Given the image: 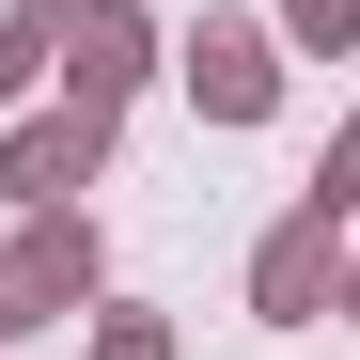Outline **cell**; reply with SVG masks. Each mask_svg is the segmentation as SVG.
I'll use <instances>...</instances> for the list:
<instances>
[{
  "mask_svg": "<svg viewBox=\"0 0 360 360\" xmlns=\"http://www.w3.org/2000/svg\"><path fill=\"white\" fill-rule=\"evenodd\" d=\"M94 157H110V110L79 94V110H47V126H32L16 157H0V188H32V204H63V188H79Z\"/></svg>",
  "mask_w": 360,
  "mask_h": 360,
  "instance_id": "cell-1",
  "label": "cell"
},
{
  "mask_svg": "<svg viewBox=\"0 0 360 360\" xmlns=\"http://www.w3.org/2000/svg\"><path fill=\"white\" fill-rule=\"evenodd\" d=\"M79 282H94V235H63V219H47V235H32V251H16V266H0V329H32V314H47V297H79Z\"/></svg>",
  "mask_w": 360,
  "mask_h": 360,
  "instance_id": "cell-2",
  "label": "cell"
},
{
  "mask_svg": "<svg viewBox=\"0 0 360 360\" xmlns=\"http://www.w3.org/2000/svg\"><path fill=\"white\" fill-rule=\"evenodd\" d=\"M188 79H204V110H219V126H251V110L282 94V63H266V32H204V47H188Z\"/></svg>",
  "mask_w": 360,
  "mask_h": 360,
  "instance_id": "cell-3",
  "label": "cell"
},
{
  "mask_svg": "<svg viewBox=\"0 0 360 360\" xmlns=\"http://www.w3.org/2000/svg\"><path fill=\"white\" fill-rule=\"evenodd\" d=\"M314 297H329V204H297V219L266 235V314L297 329V314H314Z\"/></svg>",
  "mask_w": 360,
  "mask_h": 360,
  "instance_id": "cell-4",
  "label": "cell"
},
{
  "mask_svg": "<svg viewBox=\"0 0 360 360\" xmlns=\"http://www.w3.org/2000/svg\"><path fill=\"white\" fill-rule=\"evenodd\" d=\"M63 32H79V94H94V110H110V94L141 79V16H126V0H79Z\"/></svg>",
  "mask_w": 360,
  "mask_h": 360,
  "instance_id": "cell-5",
  "label": "cell"
},
{
  "mask_svg": "<svg viewBox=\"0 0 360 360\" xmlns=\"http://www.w3.org/2000/svg\"><path fill=\"white\" fill-rule=\"evenodd\" d=\"M47 47H63V16H47V0H32V16H0V94H32Z\"/></svg>",
  "mask_w": 360,
  "mask_h": 360,
  "instance_id": "cell-6",
  "label": "cell"
},
{
  "mask_svg": "<svg viewBox=\"0 0 360 360\" xmlns=\"http://www.w3.org/2000/svg\"><path fill=\"white\" fill-rule=\"evenodd\" d=\"M282 32L297 47H360V0H282Z\"/></svg>",
  "mask_w": 360,
  "mask_h": 360,
  "instance_id": "cell-7",
  "label": "cell"
},
{
  "mask_svg": "<svg viewBox=\"0 0 360 360\" xmlns=\"http://www.w3.org/2000/svg\"><path fill=\"white\" fill-rule=\"evenodd\" d=\"M94 360H172V345H157L141 314H110V329H94Z\"/></svg>",
  "mask_w": 360,
  "mask_h": 360,
  "instance_id": "cell-8",
  "label": "cell"
}]
</instances>
